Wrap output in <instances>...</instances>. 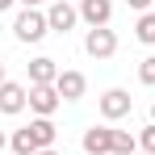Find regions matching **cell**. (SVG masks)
Instances as JSON below:
<instances>
[{
    "mask_svg": "<svg viewBox=\"0 0 155 155\" xmlns=\"http://www.w3.org/2000/svg\"><path fill=\"white\" fill-rule=\"evenodd\" d=\"M134 155H143V151H134Z\"/></svg>",
    "mask_w": 155,
    "mask_h": 155,
    "instance_id": "cb8c5ba5",
    "label": "cell"
},
{
    "mask_svg": "<svg viewBox=\"0 0 155 155\" xmlns=\"http://www.w3.org/2000/svg\"><path fill=\"white\" fill-rule=\"evenodd\" d=\"M151 122H155V105H151Z\"/></svg>",
    "mask_w": 155,
    "mask_h": 155,
    "instance_id": "603a6c76",
    "label": "cell"
},
{
    "mask_svg": "<svg viewBox=\"0 0 155 155\" xmlns=\"http://www.w3.org/2000/svg\"><path fill=\"white\" fill-rule=\"evenodd\" d=\"M21 4H25V8H34V4H46V0H21Z\"/></svg>",
    "mask_w": 155,
    "mask_h": 155,
    "instance_id": "d6986e66",
    "label": "cell"
},
{
    "mask_svg": "<svg viewBox=\"0 0 155 155\" xmlns=\"http://www.w3.org/2000/svg\"><path fill=\"white\" fill-rule=\"evenodd\" d=\"M134 38L143 46H155V13H138V25H134Z\"/></svg>",
    "mask_w": 155,
    "mask_h": 155,
    "instance_id": "4fadbf2b",
    "label": "cell"
},
{
    "mask_svg": "<svg viewBox=\"0 0 155 155\" xmlns=\"http://www.w3.org/2000/svg\"><path fill=\"white\" fill-rule=\"evenodd\" d=\"M138 80H143V84H155V54H147V59L138 63Z\"/></svg>",
    "mask_w": 155,
    "mask_h": 155,
    "instance_id": "2e32d148",
    "label": "cell"
},
{
    "mask_svg": "<svg viewBox=\"0 0 155 155\" xmlns=\"http://www.w3.org/2000/svg\"><path fill=\"white\" fill-rule=\"evenodd\" d=\"M80 147H84V155H113V130L109 126H88Z\"/></svg>",
    "mask_w": 155,
    "mask_h": 155,
    "instance_id": "277c9868",
    "label": "cell"
},
{
    "mask_svg": "<svg viewBox=\"0 0 155 155\" xmlns=\"http://www.w3.org/2000/svg\"><path fill=\"white\" fill-rule=\"evenodd\" d=\"M84 88H88L84 71H59V80H54V92H59L63 101H80V97H84Z\"/></svg>",
    "mask_w": 155,
    "mask_h": 155,
    "instance_id": "9c48e42d",
    "label": "cell"
},
{
    "mask_svg": "<svg viewBox=\"0 0 155 155\" xmlns=\"http://www.w3.org/2000/svg\"><path fill=\"white\" fill-rule=\"evenodd\" d=\"M84 51L92 54V59H109V54L117 51V34L109 25H101V29H88L84 34Z\"/></svg>",
    "mask_w": 155,
    "mask_h": 155,
    "instance_id": "7a4b0ae2",
    "label": "cell"
},
{
    "mask_svg": "<svg viewBox=\"0 0 155 155\" xmlns=\"http://www.w3.org/2000/svg\"><path fill=\"white\" fill-rule=\"evenodd\" d=\"M59 101H63V97L54 92V84H34V88H29V109H34L38 117H51L54 109H59Z\"/></svg>",
    "mask_w": 155,
    "mask_h": 155,
    "instance_id": "5b68a950",
    "label": "cell"
},
{
    "mask_svg": "<svg viewBox=\"0 0 155 155\" xmlns=\"http://www.w3.org/2000/svg\"><path fill=\"white\" fill-rule=\"evenodd\" d=\"M80 17L88 21V29L109 25V17H113V0H80Z\"/></svg>",
    "mask_w": 155,
    "mask_h": 155,
    "instance_id": "ba28073f",
    "label": "cell"
},
{
    "mask_svg": "<svg viewBox=\"0 0 155 155\" xmlns=\"http://www.w3.org/2000/svg\"><path fill=\"white\" fill-rule=\"evenodd\" d=\"M38 155H59V151H54V147H46V151H38Z\"/></svg>",
    "mask_w": 155,
    "mask_h": 155,
    "instance_id": "44dd1931",
    "label": "cell"
},
{
    "mask_svg": "<svg viewBox=\"0 0 155 155\" xmlns=\"http://www.w3.org/2000/svg\"><path fill=\"white\" fill-rule=\"evenodd\" d=\"M29 88L34 84H54L59 80V67H54V59H46V54H38V59H29Z\"/></svg>",
    "mask_w": 155,
    "mask_h": 155,
    "instance_id": "30bf717a",
    "label": "cell"
},
{
    "mask_svg": "<svg viewBox=\"0 0 155 155\" xmlns=\"http://www.w3.org/2000/svg\"><path fill=\"white\" fill-rule=\"evenodd\" d=\"M29 134H34L38 151H46V147H54V134H59V130H54L51 117H34V122H29Z\"/></svg>",
    "mask_w": 155,
    "mask_h": 155,
    "instance_id": "8fae6325",
    "label": "cell"
},
{
    "mask_svg": "<svg viewBox=\"0 0 155 155\" xmlns=\"http://www.w3.org/2000/svg\"><path fill=\"white\" fill-rule=\"evenodd\" d=\"M13 34H17V42H42V38L51 34V21H46V13L25 8V13L13 21Z\"/></svg>",
    "mask_w": 155,
    "mask_h": 155,
    "instance_id": "6da1fadb",
    "label": "cell"
},
{
    "mask_svg": "<svg viewBox=\"0 0 155 155\" xmlns=\"http://www.w3.org/2000/svg\"><path fill=\"white\" fill-rule=\"evenodd\" d=\"M25 105H29V88L13 84V80H4V84H0V113H8V117H13V113H21Z\"/></svg>",
    "mask_w": 155,
    "mask_h": 155,
    "instance_id": "52a82bcc",
    "label": "cell"
},
{
    "mask_svg": "<svg viewBox=\"0 0 155 155\" xmlns=\"http://www.w3.org/2000/svg\"><path fill=\"white\" fill-rule=\"evenodd\" d=\"M126 4L134 8V13H151V4H155V0H126Z\"/></svg>",
    "mask_w": 155,
    "mask_h": 155,
    "instance_id": "e0dca14e",
    "label": "cell"
},
{
    "mask_svg": "<svg viewBox=\"0 0 155 155\" xmlns=\"http://www.w3.org/2000/svg\"><path fill=\"white\" fill-rule=\"evenodd\" d=\"M0 84H4V63H0Z\"/></svg>",
    "mask_w": 155,
    "mask_h": 155,
    "instance_id": "7402d4cb",
    "label": "cell"
},
{
    "mask_svg": "<svg viewBox=\"0 0 155 155\" xmlns=\"http://www.w3.org/2000/svg\"><path fill=\"white\" fill-rule=\"evenodd\" d=\"M138 147H143V155H155V122L147 130H138Z\"/></svg>",
    "mask_w": 155,
    "mask_h": 155,
    "instance_id": "9a60e30c",
    "label": "cell"
},
{
    "mask_svg": "<svg viewBox=\"0 0 155 155\" xmlns=\"http://www.w3.org/2000/svg\"><path fill=\"white\" fill-rule=\"evenodd\" d=\"M4 147H8V138H4V130H0V151H4Z\"/></svg>",
    "mask_w": 155,
    "mask_h": 155,
    "instance_id": "ffe728a7",
    "label": "cell"
},
{
    "mask_svg": "<svg viewBox=\"0 0 155 155\" xmlns=\"http://www.w3.org/2000/svg\"><path fill=\"white\" fill-rule=\"evenodd\" d=\"M134 151H138V138L126 130H113V155H134Z\"/></svg>",
    "mask_w": 155,
    "mask_h": 155,
    "instance_id": "5bb4252c",
    "label": "cell"
},
{
    "mask_svg": "<svg viewBox=\"0 0 155 155\" xmlns=\"http://www.w3.org/2000/svg\"><path fill=\"white\" fill-rule=\"evenodd\" d=\"M46 21H51V29H54V34H67V29H76L80 8H71L67 0H51V8H46Z\"/></svg>",
    "mask_w": 155,
    "mask_h": 155,
    "instance_id": "8992f818",
    "label": "cell"
},
{
    "mask_svg": "<svg viewBox=\"0 0 155 155\" xmlns=\"http://www.w3.org/2000/svg\"><path fill=\"white\" fill-rule=\"evenodd\" d=\"M13 4H17V0H0V13H8V8H13Z\"/></svg>",
    "mask_w": 155,
    "mask_h": 155,
    "instance_id": "ac0fdd59",
    "label": "cell"
},
{
    "mask_svg": "<svg viewBox=\"0 0 155 155\" xmlns=\"http://www.w3.org/2000/svg\"><path fill=\"white\" fill-rule=\"evenodd\" d=\"M8 147H13V155H38V143H34V134H29V126L13 130V138H8Z\"/></svg>",
    "mask_w": 155,
    "mask_h": 155,
    "instance_id": "7c38bea8",
    "label": "cell"
},
{
    "mask_svg": "<svg viewBox=\"0 0 155 155\" xmlns=\"http://www.w3.org/2000/svg\"><path fill=\"white\" fill-rule=\"evenodd\" d=\"M130 109H134V97H130L126 88H109L101 97V117L105 122H117V117H126Z\"/></svg>",
    "mask_w": 155,
    "mask_h": 155,
    "instance_id": "3957f363",
    "label": "cell"
}]
</instances>
